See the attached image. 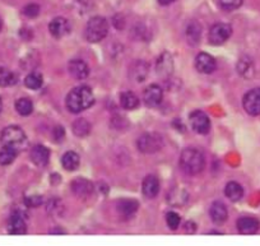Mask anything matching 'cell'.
<instances>
[{"label": "cell", "mask_w": 260, "mask_h": 246, "mask_svg": "<svg viewBox=\"0 0 260 246\" xmlns=\"http://www.w3.org/2000/svg\"><path fill=\"white\" fill-rule=\"evenodd\" d=\"M18 81V77L12 70L0 66V87H12Z\"/></svg>", "instance_id": "83f0119b"}, {"label": "cell", "mask_w": 260, "mask_h": 246, "mask_svg": "<svg viewBox=\"0 0 260 246\" xmlns=\"http://www.w3.org/2000/svg\"><path fill=\"white\" fill-rule=\"evenodd\" d=\"M23 14L27 18H36L40 14V7L37 4H28L23 8Z\"/></svg>", "instance_id": "e575fe53"}, {"label": "cell", "mask_w": 260, "mask_h": 246, "mask_svg": "<svg viewBox=\"0 0 260 246\" xmlns=\"http://www.w3.org/2000/svg\"><path fill=\"white\" fill-rule=\"evenodd\" d=\"M1 110H3V101H1V97H0V113H1Z\"/></svg>", "instance_id": "ab89813d"}, {"label": "cell", "mask_w": 260, "mask_h": 246, "mask_svg": "<svg viewBox=\"0 0 260 246\" xmlns=\"http://www.w3.org/2000/svg\"><path fill=\"white\" fill-rule=\"evenodd\" d=\"M255 69H254V63L253 60L247 56H244L239 60L237 63V72L241 77L244 78H253L255 72H254Z\"/></svg>", "instance_id": "7402d4cb"}, {"label": "cell", "mask_w": 260, "mask_h": 246, "mask_svg": "<svg viewBox=\"0 0 260 246\" xmlns=\"http://www.w3.org/2000/svg\"><path fill=\"white\" fill-rule=\"evenodd\" d=\"M31 160L36 166L45 167L49 164V160H50V150L46 147H44V146H41V144L34 146L31 149Z\"/></svg>", "instance_id": "e0dca14e"}, {"label": "cell", "mask_w": 260, "mask_h": 246, "mask_svg": "<svg viewBox=\"0 0 260 246\" xmlns=\"http://www.w3.org/2000/svg\"><path fill=\"white\" fill-rule=\"evenodd\" d=\"M143 99L148 107H157L163 99V91L157 84H151L144 89Z\"/></svg>", "instance_id": "9c48e42d"}, {"label": "cell", "mask_w": 260, "mask_h": 246, "mask_svg": "<svg viewBox=\"0 0 260 246\" xmlns=\"http://www.w3.org/2000/svg\"><path fill=\"white\" fill-rule=\"evenodd\" d=\"M24 203L27 207H38L42 204V198L38 195H32V197L24 199Z\"/></svg>", "instance_id": "d590c367"}, {"label": "cell", "mask_w": 260, "mask_h": 246, "mask_svg": "<svg viewBox=\"0 0 260 246\" xmlns=\"http://www.w3.org/2000/svg\"><path fill=\"white\" fill-rule=\"evenodd\" d=\"M68 70L73 78L79 79V81H81V79H86L89 75L88 65L83 62V60H78V59L72 60V62L69 63Z\"/></svg>", "instance_id": "ac0fdd59"}, {"label": "cell", "mask_w": 260, "mask_h": 246, "mask_svg": "<svg viewBox=\"0 0 260 246\" xmlns=\"http://www.w3.org/2000/svg\"><path fill=\"white\" fill-rule=\"evenodd\" d=\"M260 222L254 217H243L237 221V230L241 235H254L259 231Z\"/></svg>", "instance_id": "5bb4252c"}, {"label": "cell", "mask_w": 260, "mask_h": 246, "mask_svg": "<svg viewBox=\"0 0 260 246\" xmlns=\"http://www.w3.org/2000/svg\"><path fill=\"white\" fill-rule=\"evenodd\" d=\"M186 40L190 45L195 46L198 45L200 41V37H202V26L198 23V22H190L189 26L186 27Z\"/></svg>", "instance_id": "44dd1931"}, {"label": "cell", "mask_w": 260, "mask_h": 246, "mask_svg": "<svg viewBox=\"0 0 260 246\" xmlns=\"http://www.w3.org/2000/svg\"><path fill=\"white\" fill-rule=\"evenodd\" d=\"M209 214H211V218L214 223L217 225H221V223L226 222L227 217H228V212H227L226 205L222 204L221 202L213 203L211 209H209Z\"/></svg>", "instance_id": "ffe728a7"}, {"label": "cell", "mask_w": 260, "mask_h": 246, "mask_svg": "<svg viewBox=\"0 0 260 246\" xmlns=\"http://www.w3.org/2000/svg\"><path fill=\"white\" fill-rule=\"evenodd\" d=\"M107 33H109V22L106 21V18L97 16L88 21L84 36H86L87 41L96 44V42L102 41L107 36Z\"/></svg>", "instance_id": "277c9868"}, {"label": "cell", "mask_w": 260, "mask_h": 246, "mask_svg": "<svg viewBox=\"0 0 260 246\" xmlns=\"http://www.w3.org/2000/svg\"><path fill=\"white\" fill-rule=\"evenodd\" d=\"M73 133L77 137H87L91 133V124L86 119H78L73 123Z\"/></svg>", "instance_id": "f1b7e54d"}, {"label": "cell", "mask_w": 260, "mask_h": 246, "mask_svg": "<svg viewBox=\"0 0 260 246\" xmlns=\"http://www.w3.org/2000/svg\"><path fill=\"white\" fill-rule=\"evenodd\" d=\"M218 3L225 11H235L243 5L244 0H218Z\"/></svg>", "instance_id": "d6a6232c"}, {"label": "cell", "mask_w": 260, "mask_h": 246, "mask_svg": "<svg viewBox=\"0 0 260 246\" xmlns=\"http://www.w3.org/2000/svg\"><path fill=\"white\" fill-rule=\"evenodd\" d=\"M186 227H189V233H193L195 232V223L194 222H188L186 223Z\"/></svg>", "instance_id": "74e56055"}, {"label": "cell", "mask_w": 260, "mask_h": 246, "mask_svg": "<svg viewBox=\"0 0 260 246\" xmlns=\"http://www.w3.org/2000/svg\"><path fill=\"white\" fill-rule=\"evenodd\" d=\"M79 164H81L79 156L76 152H73V150L66 152L62 158L63 167H64L66 171H74V170H77V168L79 167Z\"/></svg>", "instance_id": "d4e9b609"}, {"label": "cell", "mask_w": 260, "mask_h": 246, "mask_svg": "<svg viewBox=\"0 0 260 246\" xmlns=\"http://www.w3.org/2000/svg\"><path fill=\"white\" fill-rule=\"evenodd\" d=\"M16 110H17V113L21 115V116H28V115H31L32 111H33V103L30 98H19L17 99V102H16Z\"/></svg>", "instance_id": "f546056e"}, {"label": "cell", "mask_w": 260, "mask_h": 246, "mask_svg": "<svg viewBox=\"0 0 260 246\" xmlns=\"http://www.w3.org/2000/svg\"><path fill=\"white\" fill-rule=\"evenodd\" d=\"M0 142L3 144L4 147H9L16 149L17 152L23 150L24 148L27 147V137L26 133L19 127H7L1 130L0 134Z\"/></svg>", "instance_id": "3957f363"}, {"label": "cell", "mask_w": 260, "mask_h": 246, "mask_svg": "<svg viewBox=\"0 0 260 246\" xmlns=\"http://www.w3.org/2000/svg\"><path fill=\"white\" fill-rule=\"evenodd\" d=\"M232 27L227 23H216L209 31V42L212 45H222L231 37Z\"/></svg>", "instance_id": "8992f818"}, {"label": "cell", "mask_w": 260, "mask_h": 246, "mask_svg": "<svg viewBox=\"0 0 260 246\" xmlns=\"http://www.w3.org/2000/svg\"><path fill=\"white\" fill-rule=\"evenodd\" d=\"M117 211L124 217H131L138 211V202L133 199H124L117 204Z\"/></svg>", "instance_id": "cb8c5ba5"}, {"label": "cell", "mask_w": 260, "mask_h": 246, "mask_svg": "<svg viewBox=\"0 0 260 246\" xmlns=\"http://www.w3.org/2000/svg\"><path fill=\"white\" fill-rule=\"evenodd\" d=\"M72 190L78 198L87 199L93 194V185L86 179H77L72 182Z\"/></svg>", "instance_id": "4fadbf2b"}, {"label": "cell", "mask_w": 260, "mask_h": 246, "mask_svg": "<svg viewBox=\"0 0 260 246\" xmlns=\"http://www.w3.org/2000/svg\"><path fill=\"white\" fill-rule=\"evenodd\" d=\"M137 146L138 149L141 150L142 153L153 154L161 149L162 146H163V140L158 134L146 133L138 139Z\"/></svg>", "instance_id": "5b68a950"}, {"label": "cell", "mask_w": 260, "mask_h": 246, "mask_svg": "<svg viewBox=\"0 0 260 246\" xmlns=\"http://www.w3.org/2000/svg\"><path fill=\"white\" fill-rule=\"evenodd\" d=\"M180 215L175 212H168L166 214V223H167L168 229L171 230H178L179 226H180Z\"/></svg>", "instance_id": "836d02e7"}, {"label": "cell", "mask_w": 260, "mask_h": 246, "mask_svg": "<svg viewBox=\"0 0 260 246\" xmlns=\"http://www.w3.org/2000/svg\"><path fill=\"white\" fill-rule=\"evenodd\" d=\"M120 105L125 110H134L139 105V98L133 92L125 91L120 95Z\"/></svg>", "instance_id": "4316f807"}, {"label": "cell", "mask_w": 260, "mask_h": 246, "mask_svg": "<svg viewBox=\"0 0 260 246\" xmlns=\"http://www.w3.org/2000/svg\"><path fill=\"white\" fill-rule=\"evenodd\" d=\"M65 103H66V109L72 114L82 113L95 103V95L89 87H76L68 93Z\"/></svg>", "instance_id": "6da1fadb"}, {"label": "cell", "mask_w": 260, "mask_h": 246, "mask_svg": "<svg viewBox=\"0 0 260 246\" xmlns=\"http://www.w3.org/2000/svg\"><path fill=\"white\" fill-rule=\"evenodd\" d=\"M216 60L212 55L207 54V52H200V54L195 58V68L196 70L203 74H211L216 70Z\"/></svg>", "instance_id": "30bf717a"}, {"label": "cell", "mask_w": 260, "mask_h": 246, "mask_svg": "<svg viewBox=\"0 0 260 246\" xmlns=\"http://www.w3.org/2000/svg\"><path fill=\"white\" fill-rule=\"evenodd\" d=\"M156 70H157V74L161 75V77H170L172 74V70H174V60H172L171 55L168 52H163L158 58Z\"/></svg>", "instance_id": "9a60e30c"}, {"label": "cell", "mask_w": 260, "mask_h": 246, "mask_svg": "<svg viewBox=\"0 0 260 246\" xmlns=\"http://www.w3.org/2000/svg\"><path fill=\"white\" fill-rule=\"evenodd\" d=\"M49 31L54 37L60 38L64 37L65 34H68L70 32V26H69V22L65 18L56 17L49 24Z\"/></svg>", "instance_id": "8fae6325"}, {"label": "cell", "mask_w": 260, "mask_h": 246, "mask_svg": "<svg viewBox=\"0 0 260 246\" xmlns=\"http://www.w3.org/2000/svg\"><path fill=\"white\" fill-rule=\"evenodd\" d=\"M148 70H149V68H148L147 63L142 62V60H137L129 68V77L133 79L134 82L142 83L144 82V79L147 78Z\"/></svg>", "instance_id": "2e32d148"}, {"label": "cell", "mask_w": 260, "mask_h": 246, "mask_svg": "<svg viewBox=\"0 0 260 246\" xmlns=\"http://www.w3.org/2000/svg\"><path fill=\"white\" fill-rule=\"evenodd\" d=\"M243 106L251 116L260 115V88H253L246 92L243 99Z\"/></svg>", "instance_id": "52a82bcc"}, {"label": "cell", "mask_w": 260, "mask_h": 246, "mask_svg": "<svg viewBox=\"0 0 260 246\" xmlns=\"http://www.w3.org/2000/svg\"><path fill=\"white\" fill-rule=\"evenodd\" d=\"M18 152L13 148L9 147H4L0 149V164L1 166H8V164H11L16 157H17Z\"/></svg>", "instance_id": "4dcf8cb0"}, {"label": "cell", "mask_w": 260, "mask_h": 246, "mask_svg": "<svg viewBox=\"0 0 260 246\" xmlns=\"http://www.w3.org/2000/svg\"><path fill=\"white\" fill-rule=\"evenodd\" d=\"M225 194L231 202H239L244 197L243 186L236 181H231L225 188Z\"/></svg>", "instance_id": "603a6c76"}, {"label": "cell", "mask_w": 260, "mask_h": 246, "mask_svg": "<svg viewBox=\"0 0 260 246\" xmlns=\"http://www.w3.org/2000/svg\"><path fill=\"white\" fill-rule=\"evenodd\" d=\"M63 138H64V129L62 127H56L54 130V139L56 142H60Z\"/></svg>", "instance_id": "8d00e7d4"}, {"label": "cell", "mask_w": 260, "mask_h": 246, "mask_svg": "<svg viewBox=\"0 0 260 246\" xmlns=\"http://www.w3.org/2000/svg\"><path fill=\"white\" fill-rule=\"evenodd\" d=\"M158 1H160V4H162V5H168V4L174 3L176 0H158Z\"/></svg>", "instance_id": "f35d334b"}, {"label": "cell", "mask_w": 260, "mask_h": 246, "mask_svg": "<svg viewBox=\"0 0 260 246\" xmlns=\"http://www.w3.org/2000/svg\"><path fill=\"white\" fill-rule=\"evenodd\" d=\"M42 83H44V78H42V75L37 72L28 74L27 77H26V79H24V84L30 89L41 88Z\"/></svg>", "instance_id": "1f68e13d"}, {"label": "cell", "mask_w": 260, "mask_h": 246, "mask_svg": "<svg viewBox=\"0 0 260 246\" xmlns=\"http://www.w3.org/2000/svg\"><path fill=\"white\" fill-rule=\"evenodd\" d=\"M167 199L171 205L181 207V205H185V203L188 202V193L185 192L184 189H174V190L170 192Z\"/></svg>", "instance_id": "484cf974"}, {"label": "cell", "mask_w": 260, "mask_h": 246, "mask_svg": "<svg viewBox=\"0 0 260 246\" xmlns=\"http://www.w3.org/2000/svg\"><path fill=\"white\" fill-rule=\"evenodd\" d=\"M180 167L188 175H198L206 167V158L200 150L186 148L180 156Z\"/></svg>", "instance_id": "7a4b0ae2"}, {"label": "cell", "mask_w": 260, "mask_h": 246, "mask_svg": "<svg viewBox=\"0 0 260 246\" xmlns=\"http://www.w3.org/2000/svg\"><path fill=\"white\" fill-rule=\"evenodd\" d=\"M1 28H3V23H1V19H0V31H1Z\"/></svg>", "instance_id": "60d3db41"}, {"label": "cell", "mask_w": 260, "mask_h": 246, "mask_svg": "<svg viewBox=\"0 0 260 246\" xmlns=\"http://www.w3.org/2000/svg\"><path fill=\"white\" fill-rule=\"evenodd\" d=\"M189 120L192 124V128L198 134H207L211 130V120L206 113L200 110H195L189 115Z\"/></svg>", "instance_id": "ba28073f"}, {"label": "cell", "mask_w": 260, "mask_h": 246, "mask_svg": "<svg viewBox=\"0 0 260 246\" xmlns=\"http://www.w3.org/2000/svg\"><path fill=\"white\" fill-rule=\"evenodd\" d=\"M8 232L11 235H24L27 232L26 219L21 213H13L8 222Z\"/></svg>", "instance_id": "7c38bea8"}, {"label": "cell", "mask_w": 260, "mask_h": 246, "mask_svg": "<svg viewBox=\"0 0 260 246\" xmlns=\"http://www.w3.org/2000/svg\"><path fill=\"white\" fill-rule=\"evenodd\" d=\"M142 190H143V195L146 198L152 199L156 198L160 192V181L158 179L153 175H149L143 180V185H142Z\"/></svg>", "instance_id": "d6986e66"}]
</instances>
